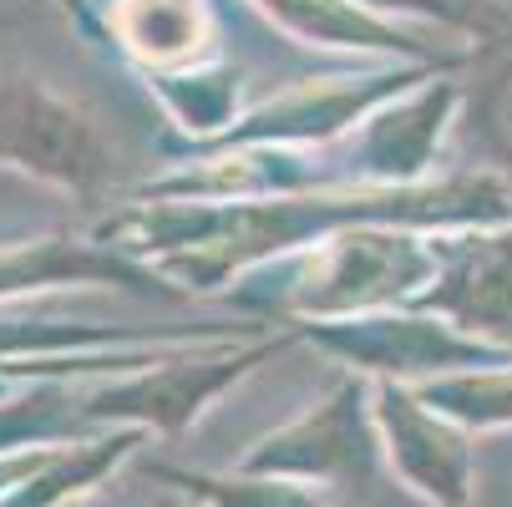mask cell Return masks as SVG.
<instances>
[{
	"label": "cell",
	"instance_id": "obj_5",
	"mask_svg": "<svg viewBox=\"0 0 512 507\" xmlns=\"http://www.w3.org/2000/svg\"><path fill=\"white\" fill-rule=\"evenodd\" d=\"M381 426L371 411V381L340 376L305 416L259 437L234 472L279 482H371L381 462Z\"/></svg>",
	"mask_w": 512,
	"mask_h": 507
},
{
	"label": "cell",
	"instance_id": "obj_15",
	"mask_svg": "<svg viewBox=\"0 0 512 507\" xmlns=\"http://www.w3.org/2000/svg\"><path fill=\"white\" fill-rule=\"evenodd\" d=\"M137 350L132 330L82 325V320H46V315H6L0 320V360H51V355H92V350Z\"/></svg>",
	"mask_w": 512,
	"mask_h": 507
},
{
	"label": "cell",
	"instance_id": "obj_16",
	"mask_svg": "<svg viewBox=\"0 0 512 507\" xmlns=\"http://www.w3.org/2000/svg\"><path fill=\"white\" fill-rule=\"evenodd\" d=\"M158 477L188 487L208 507H320L315 492H305L300 482H279V477H249V472L208 477V472H173V467H158Z\"/></svg>",
	"mask_w": 512,
	"mask_h": 507
},
{
	"label": "cell",
	"instance_id": "obj_6",
	"mask_svg": "<svg viewBox=\"0 0 512 507\" xmlns=\"http://www.w3.org/2000/svg\"><path fill=\"white\" fill-rule=\"evenodd\" d=\"M371 411L381 426V452L391 472L431 507H467L472 497L467 431L447 416H436L401 381H371Z\"/></svg>",
	"mask_w": 512,
	"mask_h": 507
},
{
	"label": "cell",
	"instance_id": "obj_9",
	"mask_svg": "<svg viewBox=\"0 0 512 507\" xmlns=\"http://www.w3.org/2000/svg\"><path fill=\"white\" fill-rule=\"evenodd\" d=\"M56 284H127L137 295H158V300H193L178 284H168L158 269L127 259L122 249L77 234H36L21 244H0V305H16L21 295Z\"/></svg>",
	"mask_w": 512,
	"mask_h": 507
},
{
	"label": "cell",
	"instance_id": "obj_7",
	"mask_svg": "<svg viewBox=\"0 0 512 507\" xmlns=\"http://www.w3.org/2000/svg\"><path fill=\"white\" fill-rule=\"evenodd\" d=\"M462 102V87L452 82H421L406 97L371 112L345 137V178L350 188H416L431 168L442 132Z\"/></svg>",
	"mask_w": 512,
	"mask_h": 507
},
{
	"label": "cell",
	"instance_id": "obj_17",
	"mask_svg": "<svg viewBox=\"0 0 512 507\" xmlns=\"http://www.w3.org/2000/svg\"><path fill=\"white\" fill-rule=\"evenodd\" d=\"M355 6L376 11V16H426V21H442V26H457L467 31L472 41H497L502 36V16L477 6V0H355Z\"/></svg>",
	"mask_w": 512,
	"mask_h": 507
},
{
	"label": "cell",
	"instance_id": "obj_4",
	"mask_svg": "<svg viewBox=\"0 0 512 507\" xmlns=\"http://www.w3.org/2000/svg\"><path fill=\"white\" fill-rule=\"evenodd\" d=\"M300 340H315L325 355L345 360L355 376L371 381H401L421 386L436 376L482 371V366H507L502 345L472 340L452 330L447 320H431L421 310H381V315H355V320H305L295 325Z\"/></svg>",
	"mask_w": 512,
	"mask_h": 507
},
{
	"label": "cell",
	"instance_id": "obj_1",
	"mask_svg": "<svg viewBox=\"0 0 512 507\" xmlns=\"http://www.w3.org/2000/svg\"><path fill=\"white\" fill-rule=\"evenodd\" d=\"M436 279L431 234L401 224H355L315 244L295 279L279 284L254 310L264 320H284L289 330L305 320H355L381 310H411L421 289Z\"/></svg>",
	"mask_w": 512,
	"mask_h": 507
},
{
	"label": "cell",
	"instance_id": "obj_2",
	"mask_svg": "<svg viewBox=\"0 0 512 507\" xmlns=\"http://www.w3.org/2000/svg\"><path fill=\"white\" fill-rule=\"evenodd\" d=\"M289 335H208L193 340L188 350H158L153 366L112 376V381H87L77 386V406L87 426H137V431H158V437H183V431L203 416L229 386H239L249 371H259L264 360H274Z\"/></svg>",
	"mask_w": 512,
	"mask_h": 507
},
{
	"label": "cell",
	"instance_id": "obj_14",
	"mask_svg": "<svg viewBox=\"0 0 512 507\" xmlns=\"http://www.w3.org/2000/svg\"><path fill=\"white\" fill-rule=\"evenodd\" d=\"M467 127H472L477 153L492 163V173H502L512 183V41L507 36L487 41V51L477 61Z\"/></svg>",
	"mask_w": 512,
	"mask_h": 507
},
{
	"label": "cell",
	"instance_id": "obj_8",
	"mask_svg": "<svg viewBox=\"0 0 512 507\" xmlns=\"http://www.w3.org/2000/svg\"><path fill=\"white\" fill-rule=\"evenodd\" d=\"M436 279L411 310L447 320L462 335L512 340V229H467L462 239L431 234Z\"/></svg>",
	"mask_w": 512,
	"mask_h": 507
},
{
	"label": "cell",
	"instance_id": "obj_3",
	"mask_svg": "<svg viewBox=\"0 0 512 507\" xmlns=\"http://www.w3.org/2000/svg\"><path fill=\"white\" fill-rule=\"evenodd\" d=\"M0 163L82 203H97L117 178V148L97 117L16 61L0 66Z\"/></svg>",
	"mask_w": 512,
	"mask_h": 507
},
{
	"label": "cell",
	"instance_id": "obj_13",
	"mask_svg": "<svg viewBox=\"0 0 512 507\" xmlns=\"http://www.w3.org/2000/svg\"><path fill=\"white\" fill-rule=\"evenodd\" d=\"M436 416L457 421L462 431H502L512 426V366H482L411 386Z\"/></svg>",
	"mask_w": 512,
	"mask_h": 507
},
{
	"label": "cell",
	"instance_id": "obj_11",
	"mask_svg": "<svg viewBox=\"0 0 512 507\" xmlns=\"http://www.w3.org/2000/svg\"><path fill=\"white\" fill-rule=\"evenodd\" d=\"M107 31L142 71H198L213 51L208 0H112Z\"/></svg>",
	"mask_w": 512,
	"mask_h": 507
},
{
	"label": "cell",
	"instance_id": "obj_18",
	"mask_svg": "<svg viewBox=\"0 0 512 507\" xmlns=\"http://www.w3.org/2000/svg\"><path fill=\"white\" fill-rule=\"evenodd\" d=\"M66 507H87V497H77V502H66Z\"/></svg>",
	"mask_w": 512,
	"mask_h": 507
},
{
	"label": "cell",
	"instance_id": "obj_12",
	"mask_svg": "<svg viewBox=\"0 0 512 507\" xmlns=\"http://www.w3.org/2000/svg\"><path fill=\"white\" fill-rule=\"evenodd\" d=\"M148 92L183 127V153H198L224 137L239 112V71L234 66H198V71H148Z\"/></svg>",
	"mask_w": 512,
	"mask_h": 507
},
{
	"label": "cell",
	"instance_id": "obj_10",
	"mask_svg": "<svg viewBox=\"0 0 512 507\" xmlns=\"http://www.w3.org/2000/svg\"><path fill=\"white\" fill-rule=\"evenodd\" d=\"M254 6L305 46H330V51H360V56H411L416 66H462L467 51H442L426 46L396 21L355 6V0H254Z\"/></svg>",
	"mask_w": 512,
	"mask_h": 507
}]
</instances>
